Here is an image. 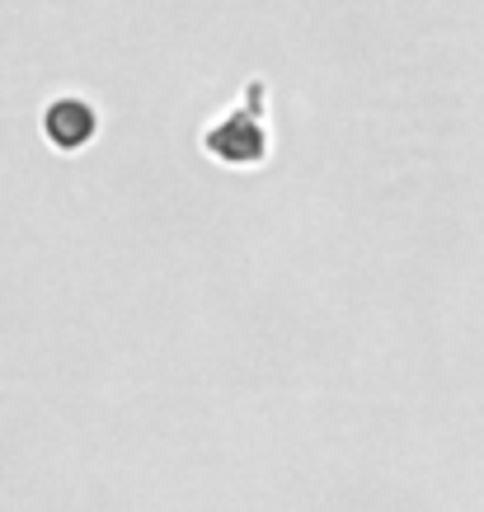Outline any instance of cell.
Masks as SVG:
<instances>
[{"instance_id": "2", "label": "cell", "mask_w": 484, "mask_h": 512, "mask_svg": "<svg viewBox=\"0 0 484 512\" xmlns=\"http://www.w3.org/2000/svg\"><path fill=\"white\" fill-rule=\"evenodd\" d=\"M38 132L52 151L62 156H80L85 146H94L99 137V109H94L90 94H76V90H62L52 94L38 113Z\"/></svg>"}, {"instance_id": "1", "label": "cell", "mask_w": 484, "mask_h": 512, "mask_svg": "<svg viewBox=\"0 0 484 512\" xmlns=\"http://www.w3.org/2000/svg\"><path fill=\"white\" fill-rule=\"evenodd\" d=\"M203 156L221 170H254L264 165L273 151V127H268V85L259 76L245 80V94L235 99L231 109H221L207 118V127L198 132Z\"/></svg>"}]
</instances>
